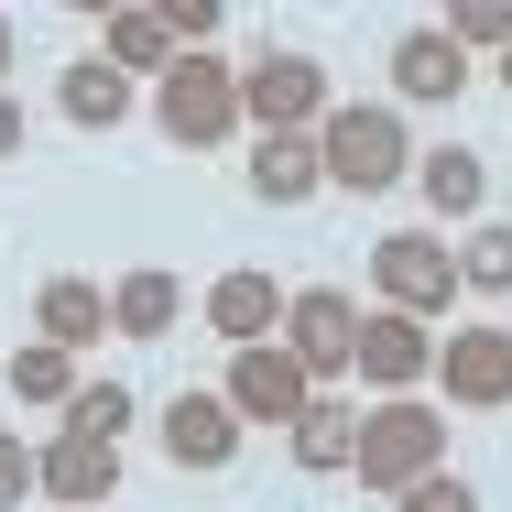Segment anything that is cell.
I'll list each match as a JSON object with an SVG mask.
<instances>
[{"instance_id": "obj_1", "label": "cell", "mask_w": 512, "mask_h": 512, "mask_svg": "<svg viewBox=\"0 0 512 512\" xmlns=\"http://www.w3.org/2000/svg\"><path fill=\"white\" fill-rule=\"evenodd\" d=\"M316 164H327L338 197H393V186H414L404 109L393 99H338L327 120H316Z\"/></svg>"}, {"instance_id": "obj_2", "label": "cell", "mask_w": 512, "mask_h": 512, "mask_svg": "<svg viewBox=\"0 0 512 512\" xmlns=\"http://www.w3.org/2000/svg\"><path fill=\"white\" fill-rule=\"evenodd\" d=\"M425 469H447V414L436 404H414V393H382V404L360 414V447H349V480L360 491H414Z\"/></svg>"}, {"instance_id": "obj_3", "label": "cell", "mask_w": 512, "mask_h": 512, "mask_svg": "<svg viewBox=\"0 0 512 512\" xmlns=\"http://www.w3.org/2000/svg\"><path fill=\"white\" fill-rule=\"evenodd\" d=\"M153 131H164L175 153H218V142L240 131V66H229V55H175V66L153 77Z\"/></svg>"}, {"instance_id": "obj_4", "label": "cell", "mask_w": 512, "mask_h": 512, "mask_svg": "<svg viewBox=\"0 0 512 512\" xmlns=\"http://www.w3.org/2000/svg\"><path fill=\"white\" fill-rule=\"evenodd\" d=\"M295 371H306L316 393H349V349H360V306H349V284H295L284 295V338H273Z\"/></svg>"}, {"instance_id": "obj_5", "label": "cell", "mask_w": 512, "mask_h": 512, "mask_svg": "<svg viewBox=\"0 0 512 512\" xmlns=\"http://www.w3.org/2000/svg\"><path fill=\"white\" fill-rule=\"evenodd\" d=\"M371 295H382L393 316H425V327H436V316L458 306V251H447L436 229H393V240H371Z\"/></svg>"}, {"instance_id": "obj_6", "label": "cell", "mask_w": 512, "mask_h": 512, "mask_svg": "<svg viewBox=\"0 0 512 512\" xmlns=\"http://www.w3.org/2000/svg\"><path fill=\"white\" fill-rule=\"evenodd\" d=\"M327 109H338V88H327L316 55H262V66H240V131H316Z\"/></svg>"}, {"instance_id": "obj_7", "label": "cell", "mask_w": 512, "mask_h": 512, "mask_svg": "<svg viewBox=\"0 0 512 512\" xmlns=\"http://www.w3.org/2000/svg\"><path fill=\"white\" fill-rule=\"evenodd\" d=\"M218 404L240 414V436H251V425H295V414L316 404V382L284 360V349H273V338H262V349H229V371H218Z\"/></svg>"}, {"instance_id": "obj_8", "label": "cell", "mask_w": 512, "mask_h": 512, "mask_svg": "<svg viewBox=\"0 0 512 512\" xmlns=\"http://www.w3.org/2000/svg\"><path fill=\"white\" fill-rule=\"evenodd\" d=\"M436 393L458 414H502L512 404V327H447L436 338Z\"/></svg>"}, {"instance_id": "obj_9", "label": "cell", "mask_w": 512, "mask_h": 512, "mask_svg": "<svg viewBox=\"0 0 512 512\" xmlns=\"http://www.w3.org/2000/svg\"><path fill=\"white\" fill-rule=\"evenodd\" d=\"M425 371H436V327H425V316H393V306H360L349 382H371V393H414Z\"/></svg>"}, {"instance_id": "obj_10", "label": "cell", "mask_w": 512, "mask_h": 512, "mask_svg": "<svg viewBox=\"0 0 512 512\" xmlns=\"http://www.w3.org/2000/svg\"><path fill=\"white\" fill-rule=\"evenodd\" d=\"M284 295H295V284H273L262 262H229V273L197 295V316H207V338H229V349H262V338H284Z\"/></svg>"}, {"instance_id": "obj_11", "label": "cell", "mask_w": 512, "mask_h": 512, "mask_svg": "<svg viewBox=\"0 0 512 512\" xmlns=\"http://www.w3.org/2000/svg\"><path fill=\"white\" fill-rule=\"evenodd\" d=\"M33 491H44L55 512H109V502H120V447L55 425V447H33Z\"/></svg>"}, {"instance_id": "obj_12", "label": "cell", "mask_w": 512, "mask_h": 512, "mask_svg": "<svg viewBox=\"0 0 512 512\" xmlns=\"http://www.w3.org/2000/svg\"><path fill=\"white\" fill-rule=\"evenodd\" d=\"M469 88V55L436 33V22H414L404 44H393V109H447Z\"/></svg>"}, {"instance_id": "obj_13", "label": "cell", "mask_w": 512, "mask_h": 512, "mask_svg": "<svg viewBox=\"0 0 512 512\" xmlns=\"http://www.w3.org/2000/svg\"><path fill=\"white\" fill-rule=\"evenodd\" d=\"M164 458L175 469H229L240 458V414L218 404V393H175L164 404Z\"/></svg>"}, {"instance_id": "obj_14", "label": "cell", "mask_w": 512, "mask_h": 512, "mask_svg": "<svg viewBox=\"0 0 512 512\" xmlns=\"http://www.w3.org/2000/svg\"><path fill=\"white\" fill-rule=\"evenodd\" d=\"M33 338L44 349H88V338H109V284H88V273H55L44 295H33Z\"/></svg>"}, {"instance_id": "obj_15", "label": "cell", "mask_w": 512, "mask_h": 512, "mask_svg": "<svg viewBox=\"0 0 512 512\" xmlns=\"http://www.w3.org/2000/svg\"><path fill=\"white\" fill-rule=\"evenodd\" d=\"M316 186H327L316 131H262V142H251V197H262V207H306Z\"/></svg>"}, {"instance_id": "obj_16", "label": "cell", "mask_w": 512, "mask_h": 512, "mask_svg": "<svg viewBox=\"0 0 512 512\" xmlns=\"http://www.w3.org/2000/svg\"><path fill=\"white\" fill-rule=\"evenodd\" d=\"M175 316H186V284L164 262H142V273L109 284V338H175Z\"/></svg>"}, {"instance_id": "obj_17", "label": "cell", "mask_w": 512, "mask_h": 512, "mask_svg": "<svg viewBox=\"0 0 512 512\" xmlns=\"http://www.w3.org/2000/svg\"><path fill=\"white\" fill-rule=\"evenodd\" d=\"M284 447H295V469L338 480V469H349V447H360V414H349V393H316V404L284 425Z\"/></svg>"}, {"instance_id": "obj_18", "label": "cell", "mask_w": 512, "mask_h": 512, "mask_svg": "<svg viewBox=\"0 0 512 512\" xmlns=\"http://www.w3.org/2000/svg\"><path fill=\"white\" fill-rule=\"evenodd\" d=\"M55 109H66L77 131H120V120H131V77H120L109 55H77V66L55 77Z\"/></svg>"}, {"instance_id": "obj_19", "label": "cell", "mask_w": 512, "mask_h": 512, "mask_svg": "<svg viewBox=\"0 0 512 512\" xmlns=\"http://www.w3.org/2000/svg\"><path fill=\"white\" fill-rule=\"evenodd\" d=\"M99 55L120 66V77H164V66H175V33H164L153 0H120V11L99 22Z\"/></svg>"}, {"instance_id": "obj_20", "label": "cell", "mask_w": 512, "mask_h": 512, "mask_svg": "<svg viewBox=\"0 0 512 512\" xmlns=\"http://www.w3.org/2000/svg\"><path fill=\"white\" fill-rule=\"evenodd\" d=\"M414 186H425V207H436V218H480L491 164H480L469 142H436V153H414Z\"/></svg>"}, {"instance_id": "obj_21", "label": "cell", "mask_w": 512, "mask_h": 512, "mask_svg": "<svg viewBox=\"0 0 512 512\" xmlns=\"http://www.w3.org/2000/svg\"><path fill=\"white\" fill-rule=\"evenodd\" d=\"M458 251V295H512V218H469V240H447Z\"/></svg>"}, {"instance_id": "obj_22", "label": "cell", "mask_w": 512, "mask_h": 512, "mask_svg": "<svg viewBox=\"0 0 512 512\" xmlns=\"http://www.w3.org/2000/svg\"><path fill=\"white\" fill-rule=\"evenodd\" d=\"M0 382H11V404H55V414H66V393H77L88 371H77L66 349H44V338H22V349L0 360Z\"/></svg>"}, {"instance_id": "obj_23", "label": "cell", "mask_w": 512, "mask_h": 512, "mask_svg": "<svg viewBox=\"0 0 512 512\" xmlns=\"http://www.w3.org/2000/svg\"><path fill=\"white\" fill-rule=\"evenodd\" d=\"M131 382H77V393H66V436H99V447H120V436H131Z\"/></svg>"}, {"instance_id": "obj_24", "label": "cell", "mask_w": 512, "mask_h": 512, "mask_svg": "<svg viewBox=\"0 0 512 512\" xmlns=\"http://www.w3.org/2000/svg\"><path fill=\"white\" fill-rule=\"evenodd\" d=\"M436 33H447L458 55H512V0H458Z\"/></svg>"}, {"instance_id": "obj_25", "label": "cell", "mask_w": 512, "mask_h": 512, "mask_svg": "<svg viewBox=\"0 0 512 512\" xmlns=\"http://www.w3.org/2000/svg\"><path fill=\"white\" fill-rule=\"evenodd\" d=\"M393 512H480V491H469L458 469H425L414 491H393Z\"/></svg>"}, {"instance_id": "obj_26", "label": "cell", "mask_w": 512, "mask_h": 512, "mask_svg": "<svg viewBox=\"0 0 512 512\" xmlns=\"http://www.w3.org/2000/svg\"><path fill=\"white\" fill-rule=\"evenodd\" d=\"M11 502H33V447L0 425V512H11Z\"/></svg>"}, {"instance_id": "obj_27", "label": "cell", "mask_w": 512, "mask_h": 512, "mask_svg": "<svg viewBox=\"0 0 512 512\" xmlns=\"http://www.w3.org/2000/svg\"><path fill=\"white\" fill-rule=\"evenodd\" d=\"M11 153H22V99L0 88V164H11Z\"/></svg>"}, {"instance_id": "obj_28", "label": "cell", "mask_w": 512, "mask_h": 512, "mask_svg": "<svg viewBox=\"0 0 512 512\" xmlns=\"http://www.w3.org/2000/svg\"><path fill=\"white\" fill-rule=\"evenodd\" d=\"M0 88H11V22H0Z\"/></svg>"}, {"instance_id": "obj_29", "label": "cell", "mask_w": 512, "mask_h": 512, "mask_svg": "<svg viewBox=\"0 0 512 512\" xmlns=\"http://www.w3.org/2000/svg\"><path fill=\"white\" fill-rule=\"evenodd\" d=\"M491 77H502V88H512V55H491Z\"/></svg>"}]
</instances>
